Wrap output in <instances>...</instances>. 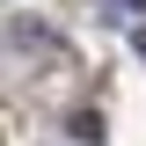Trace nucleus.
<instances>
[{"label": "nucleus", "instance_id": "1", "mask_svg": "<svg viewBox=\"0 0 146 146\" xmlns=\"http://www.w3.org/2000/svg\"><path fill=\"white\" fill-rule=\"evenodd\" d=\"M7 36L22 44V58H44V51H51V29H44V22H29V15H15V22H7Z\"/></svg>", "mask_w": 146, "mask_h": 146}, {"label": "nucleus", "instance_id": "3", "mask_svg": "<svg viewBox=\"0 0 146 146\" xmlns=\"http://www.w3.org/2000/svg\"><path fill=\"white\" fill-rule=\"evenodd\" d=\"M117 7H131V15H146V0H117Z\"/></svg>", "mask_w": 146, "mask_h": 146}, {"label": "nucleus", "instance_id": "2", "mask_svg": "<svg viewBox=\"0 0 146 146\" xmlns=\"http://www.w3.org/2000/svg\"><path fill=\"white\" fill-rule=\"evenodd\" d=\"M131 51H139V58H146V22H131Z\"/></svg>", "mask_w": 146, "mask_h": 146}]
</instances>
